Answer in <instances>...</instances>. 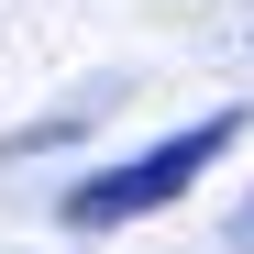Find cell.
Returning <instances> with one entry per match:
<instances>
[{
	"label": "cell",
	"instance_id": "obj_1",
	"mask_svg": "<svg viewBox=\"0 0 254 254\" xmlns=\"http://www.w3.org/2000/svg\"><path fill=\"white\" fill-rule=\"evenodd\" d=\"M232 144H243V111H210V122H188V133H166V144H144V155L100 166V177H77V188L56 199V221H66V232H122V221H144V210L188 199Z\"/></svg>",
	"mask_w": 254,
	"mask_h": 254
},
{
	"label": "cell",
	"instance_id": "obj_2",
	"mask_svg": "<svg viewBox=\"0 0 254 254\" xmlns=\"http://www.w3.org/2000/svg\"><path fill=\"white\" fill-rule=\"evenodd\" d=\"M221 243H232V254H254V199H243L232 221H221Z\"/></svg>",
	"mask_w": 254,
	"mask_h": 254
}]
</instances>
